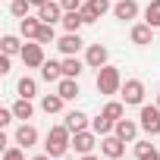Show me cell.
Listing matches in <instances>:
<instances>
[{
  "mask_svg": "<svg viewBox=\"0 0 160 160\" xmlns=\"http://www.w3.org/2000/svg\"><path fill=\"white\" fill-rule=\"evenodd\" d=\"M69 135H72V132H69L66 126H53V129L47 132V144H44L47 154H50V157H63V154L69 151V144H72Z\"/></svg>",
  "mask_w": 160,
  "mask_h": 160,
  "instance_id": "6da1fadb",
  "label": "cell"
},
{
  "mask_svg": "<svg viewBox=\"0 0 160 160\" xmlns=\"http://www.w3.org/2000/svg\"><path fill=\"white\" fill-rule=\"evenodd\" d=\"M119 88H122L119 69H116V66H101V69H98V91H101V94H116Z\"/></svg>",
  "mask_w": 160,
  "mask_h": 160,
  "instance_id": "7a4b0ae2",
  "label": "cell"
},
{
  "mask_svg": "<svg viewBox=\"0 0 160 160\" xmlns=\"http://www.w3.org/2000/svg\"><path fill=\"white\" fill-rule=\"evenodd\" d=\"M119 94H122L126 104H141L144 101V85L138 82V78H126L122 88H119Z\"/></svg>",
  "mask_w": 160,
  "mask_h": 160,
  "instance_id": "3957f363",
  "label": "cell"
},
{
  "mask_svg": "<svg viewBox=\"0 0 160 160\" xmlns=\"http://www.w3.org/2000/svg\"><path fill=\"white\" fill-rule=\"evenodd\" d=\"M141 129L148 135H160V107H141Z\"/></svg>",
  "mask_w": 160,
  "mask_h": 160,
  "instance_id": "277c9868",
  "label": "cell"
},
{
  "mask_svg": "<svg viewBox=\"0 0 160 160\" xmlns=\"http://www.w3.org/2000/svg\"><path fill=\"white\" fill-rule=\"evenodd\" d=\"M22 63H25V66H32V69L44 66V44H41V41L25 44V47H22Z\"/></svg>",
  "mask_w": 160,
  "mask_h": 160,
  "instance_id": "5b68a950",
  "label": "cell"
},
{
  "mask_svg": "<svg viewBox=\"0 0 160 160\" xmlns=\"http://www.w3.org/2000/svg\"><path fill=\"white\" fill-rule=\"evenodd\" d=\"M101 151H104V157H110V160H119V157L126 154V141H122L119 135H104V141H101Z\"/></svg>",
  "mask_w": 160,
  "mask_h": 160,
  "instance_id": "8992f818",
  "label": "cell"
},
{
  "mask_svg": "<svg viewBox=\"0 0 160 160\" xmlns=\"http://www.w3.org/2000/svg\"><path fill=\"white\" fill-rule=\"evenodd\" d=\"M107 10H110V0H85L82 16H85V22H98Z\"/></svg>",
  "mask_w": 160,
  "mask_h": 160,
  "instance_id": "52a82bcc",
  "label": "cell"
},
{
  "mask_svg": "<svg viewBox=\"0 0 160 160\" xmlns=\"http://www.w3.org/2000/svg\"><path fill=\"white\" fill-rule=\"evenodd\" d=\"M94 135H98V132H88V129L75 132V135H72V148H75L78 154H91V151H94Z\"/></svg>",
  "mask_w": 160,
  "mask_h": 160,
  "instance_id": "ba28073f",
  "label": "cell"
},
{
  "mask_svg": "<svg viewBox=\"0 0 160 160\" xmlns=\"http://www.w3.org/2000/svg\"><path fill=\"white\" fill-rule=\"evenodd\" d=\"M60 13H66V10H63L60 3H53V0H47V3L38 7V19H41V22H50V25L60 22Z\"/></svg>",
  "mask_w": 160,
  "mask_h": 160,
  "instance_id": "9c48e42d",
  "label": "cell"
},
{
  "mask_svg": "<svg viewBox=\"0 0 160 160\" xmlns=\"http://www.w3.org/2000/svg\"><path fill=\"white\" fill-rule=\"evenodd\" d=\"M85 63H88L91 69L107 66V47H104V44H91V47H88V53H85Z\"/></svg>",
  "mask_w": 160,
  "mask_h": 160,
  "instance_id": "30bf717a",
  "label": "cell"
},
{
  "mask_svg": "<svg viewBox=\"0 0 160 160\" xmlns=\"http://www.w3.org/2000/svg\"><path fill=\"white\" fill-rule=\"evenodd\" d=\"M57 94H60L63 101H72V98H78V82H75V78H69V75H63L60 82H57Z\"/></svg>",
  "mask_w": 160,
  "mask_h": 160,
  "instance_id": "8fae6325",
  "label": "cell"
},
{
  "mask_svg": "<svg viewBox=\"0 0 160 160\" xmlns=\"http://www.w3.org/2000/svg\"><path fill=\"white\" fill-rule=\"evenodd\" d=\"M57 47H60L66 57H75V53H78V47H82V38H78L75 32H69V35H63V38L57 41Z\"/></svg>",
  "mask_w": 160,
  "mask_h": 160,
  "instance_id": "7c38bea8",
  "label": "cell"
},
{
  "mask_svg": "<svg viewBox=\"0 0 160 160\" xmlns=\"http://www.w3.org/2000/svg\"><path fill=\"white\" fill-rule=\"evenodd\" d=\"M138 126H141V122H132V119H116V129H113V132H116L122 141H135Z\"/></svg>",
  "mask_w": 160,
  "mask_h": 160,
  "instance_id": "4fadbf2b",
  "label": "cell"
},
{
  "mask_svg": "<svg viewBox=\"0 0 160 160\" xmlns=\"http://www.w3.org/2000/svg\"><path fill=\"white\" fill-rule=\"evenodd\" d=\"M113 13H116V19L129 22V19H135V16H138V3H135V0H119V3L113 7Z\"/></svg>",
  "mask_w": 160,
  "mask_h": 160,
  "instance_id": "5bb4252c",
  "label": "cell"
},
{
  "mask_svg": "<svg viewBox=\"0 0 160 160\" xmlns=\"http://www.w3.org/2000/svg\"><path fill=\"white\" fill-rule=\"evenodd\" d=\"M16 141H19L22 148H32V144L38 141V129H35V126H28V122H22V126L16 129Z\"/></svg>",
  "mask_w": 160,
  "mask_h": 160,
  "instance_id": "9a60e30c",
  "label": "cell"
},
{
  "mask_svg": "<svg viewBox=\"0 0 160 160\" xmlns=\"http://www.w3.org/2000/svg\"><path fill=\"white\" fill-rule=\"evenodd\" d=\"M63 126L75 135V132H82V129L88 126V116H85L82 110H72V113H66V122H63Z\"/></svg>",
  "mask_w": 160,
  "mask_h": 160,
  "instance_id": "2e32d148",
  "label": "cell"
},
{
  "mask_svg": "<svg viewBox=\"0 0 160 160\" xmlns=\"http://www.w3.org/2000/svg\"><path fill=\"white\" fill-rule=\"evenodd\" d=\"M113 129H116V119H110L107 113H101V116L91 119V132H98V135H110Z\"/></svg>",
  "mask_w": 160,
  "mask_h": 160,
  "instance_id": "e0dca14e",
  "label": "cell"
},
{
  "mask_svg": "<svg viewBox=\"0 0 160 160\" xmlns=\"http://www.w3.org/2000/svg\"><path fill=\"white\" fill-rule=\"evenodd\" d=\"M41 78H47V82H60V78H63V63L44 60V66H41Z\"/></svg>",
  "mask_w": 160,
  "mask_h": 160,
  "instance_id": "ac0fdd59",
  "label": "cell"
},
{
  "mask_svg": "<svg viewBox=\"0 0 160 160\" xmlns=\"http://www.w3.org/2000/svg\"><path fill=\"white\" fill-rule=\"evenodd\" d=\"M135 157L138 160H160V151L151 141H135Z\"/></svg>",
  "mask_w": 160,
  "mask_h": 160,
  "instance_id": "d6986e66",
  "label": "cell"
},
{
  "mask_svg": "<svg viewBox=\"0 0 160 160\" xmlns=\"http://www.w3.org/2000/svg\"><path fill=\"white\" fill-rule=\"evenodd\" d=\"M151 28H154V25H148V22L135 25V28H132V41H135V44H141V47H144V44H151V35H154Z\"/></svg>",
  "mask_w": 160,
  "mask_h": 160,
  "instance_id": "ffe728a7",
  "label": "cell"
},
{
  "mask_svg": "<svg viewBox=\"0 0 160 160\" xmlns=\"http://www.w3.org/2000/svg\"><path fill=\"white\" fill-rule=\"evenodd\" d=\"M13 113H16V119H32V113H35L32 98H19V101L13 104Z\"/></svg>",
  "mask_w": 160,
  "mask_h": 160,
  "instance_id": "44dd1931",
  "label": "cell"
},
{
  "mask_svg": "<svg viewBox=\"0 0 160 160\" xmlns=\"http://www.w3.org/2000/svg\"><path fill=\"white\" fill-rule=\"evenodd\" d=\"M38 28H41V19H32V16H25V19L19 22V32H22V38H38Z\"/></svg>",
  "mask_w": 160,
  "mask_h": 160,
  "instance_id": "7402d4cb",
  "label": "cell"
},
{
  "mask_svg": "<svg viewBox=\"0 0 160 160\" xmlns=\"http://www.w3.org/2000/svg\"><path fill=\"white\" fill-rule=\"evenodd\" d=\"M63 25H66V32H78V25H85V16H82V10H72V13H66V16H63Z\"/></svg>",
  "mask_w": 160,
  "mask_h": 160,
  "instance_id": "603a6c76",
  "label": "cell"
},
{
  "mask_svg": "<svg viewBox=\"0 0 160 160\" xmlns=\"http://www.w3.org/2000/svg\"><path fill=\"white\" fill-rule=\"evenodd\" d=\"M144 19H148V25L160 28V0H151V3L144 7Z\"/></svg>",
  "mask_w": 160,
  "mask_h": 160,
  "instance_id": "cb8c5ba5",
  "label": "cell"
},
{
  "mask_svg": "<svg viewBox=\"0 0 160 160\" xmlns=\"http://www.w3.org/2000/svg\"><path fill=\"white\" fill-rule=\"evenodd\" d=\"M78 72H82V60H78V57H66L63 60V75L78 78Z\"/></svg>",
  "mask_w": 160,
  "mask_h": 160,
  "instance_id": "d4e9b609",
  "label": "cell"
},
{
  "mask_svg": "<svg viewBox=\"0 0 160 160\" xmlns=\"http://www.w3.org/2000/svg\"><path fill=\"white\" fill-rule=\"evenodd\" d=\"M32 7H35L32 0H10V13H13V16H19V19H25Z\"/></svg>",
  "mask_w": 160,
  "mask_h": 160,
  "instance_id": "484cf974",
  "label": "cell"
},
{
  "mask_svg": "<svg viewBox=\"0 0 160 160\" xmlns=\"http://www.w3.org/2000/svg\"><path fill=\"white\" fill-rule=\"evenodd\" d=\"M41 107H44V113H60V110H63V98H60V94H47V98L41 101Z\"/></svg>",
  "mask_w": 160,
  "mask_h": 160,
  "instance_id": "4316f807",
  "label": "cell"
},
{
  "mask_svg": "<svg viewBox=\"0 0 160 160\" xmlns=\"http://www.w3.org/2000/svg\"><path fill=\"white\" fill-rule=\"evenodd\" d=\"M0 44H3V53H10V57H13V53H22V47H25V44H19V38H16V35H7Z\"/></svg>",
  "mask_w": 160,
  "mask_h": 160,
  "instance_id": "83f0119b",
  "label": "cell"
},
{
  "mask_svg": "<svg viewBox=\"0 0 160 160\" xmlns=\"http://www.w3.org/2000/svg\"><path fill=\"white\" fill-rule=\"evenodd\" d=\"M35 41H41V44H53V25L50 22H41V28H38V38Z\"/></svg>",
  "mask_w": 160,
  "mask_h": 160,
  "instance_id": "f1b7e54d",
  "label": "cell"
},
{
  "mask_svg": "<svg viewBox=\"0 0 160 160\" xmlns=\"http://www.w3.org/2000/svg\"><path fill=\"white\" fill-rule=\"evenodd\" d=\"M35 88H38V85H35V78H28V75H25V78H19V94H22V98H32V94H35Z\"/></svg>",
  "mask_w": 160,
  "mask_h": 160,
  "instance_id": "f546056e",
  "label": "cell"
},
{
  "mask_svg": "<svg viewBox=\"0 0 160 160\" xmlns=\"http://www.w3.org/2000/svg\"><path fill=\"white\" fill-rule=\"evenodd\" d=\"M104 113H107L110 119H122V104H119V101H110V104L104 107Z\"/></svg>",
  "mask_w": 160,
  "mask_h": 160,
  "instance_id": "4dcf8cb0",
  "label": "cell"
},
{
  "mask_svg": "<svg viewBox=\"0 0 160 160\" xmlns=\"http://www.w3.org/2000/svg\"><path fill=\"white\" fill-rule=\"evenodd\" d=\"M3 160H25V154H22V148H7Z\"/></svg>",
  "mask_w": 160,
  "mask_h": 160,
  "instance_id": "1f68e13d",
  "label": "cell"
},
{
  "mask_svg": "<svg viewBox=\"0 0 160 160\" xmlns=\"http://www.w3.org/2000/svg\"><path fill=\"white\" fill-rule=\"evenodd\" d=\"M60 7H63L66 13H72V10H82L85 3H82V0H60Z\"/></svg>",
  "mask_w": 160,
  "mask_h": 160,
  "instance_id": "d6a6232c",
  "label": "cell"
},
{
  "mask_svg": "<svg viewBox=\"0 0 160 160\" xmlns=\"http://www.w3.org/2000/svg\"><path fill=\"white\" fill-rule=\"evenodd\" d=\"M13 116H16L13 110H0V126H10V122H13Z\"/></svg>",
  "mask_w": 160,
  "mask_h": 160,
  "instance_id": "836d02e7",
  "label": "cell"
},
{
  "mask_svg": "<svg viewBox=\"0 0 160 160\" xmlns=\"http://www.w3.org/2000/svg\"><path fill=\"white\" fill-rule=\"evenodd\" d=\"M0 72H3V75L10 72V53H3V57H0Z\"/></svg>",
  "mask_w": 160,
  "mask_h": 160,
  "instance_id": "e575fe53",
  "label": "cell"
},
{
  "mask_svg": "<svg viewBox=\"0 0 160 160\" xmlns=\"http://www.w3.org/2000/svg\"><path fill=\"white\" fill-rule=\"evenodd\" d=\"M32 160H50V154H38V157H32Z\"/></svg>",
  "mask_w": 160,
  "mask_h": 160,
  "instance_id": "d590c367",
  "label": "cell"
},
{
  "mask_svg": "<svg viewBox=\"0 0 160 160\" xmlns=\"http://www.w3.org/2000/svg\"><path fill=\"white\" fill-rule=\"evenodd\" d=\"M82 160H98V157L94 154H82Z\"/></svg>",
  "mask_w": 160,
  "mask_h": 160,
  "instance_id": "8d00e7d4",
  "label": "cell"
},
{
  "mask_svg": "<svg viewBox=\"0 0 160 160\" xmlns=\"http://www.w3.org/2000/svg\"><path fill=\"white\" fill-rule=\"evenodd\" d=\"M32 3H35V7H41V3H47V0H32Z\"/></svg>",
  "mask_w": 160,
  "mask_h": 160,
  "instance_id": "74e56055",
  "label": "cell"
},
{
  "mask_svg": "<svg viewBox=\"0 0 160 160\" xmlns=\"http://www.w3.org/2000/svg\"><path fill=\"white\" fill-rule=\"evenodd\" d=\"M157 107H160V94H157Z\"/></svg>",
  "mask_w": 160,
  "mask_h": 160,
  "instance_id": "f35d334b",
  "label": "cell"
}]
</instances>
